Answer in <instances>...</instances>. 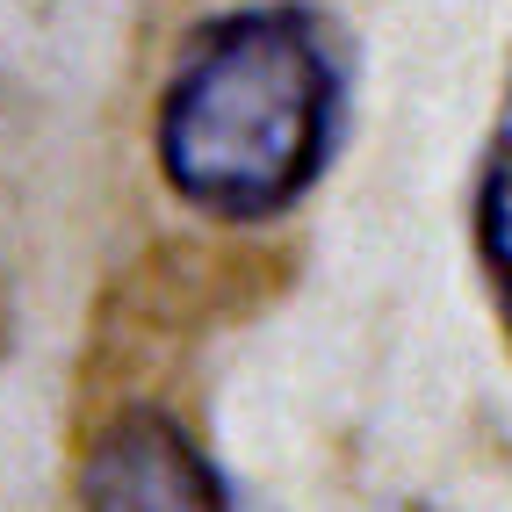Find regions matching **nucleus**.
<instances>
[{"label": "nucleus", "mask_w": 512, "mask_h": 512, "mask_svg": "<svg viewBox=\"0 0 512 512\" xmlns=\"http://www.w3.org/2000/svg\"><path fill=\"white\" fill-rule=\"evenodd\" d=\"M339 65L303 8H238L181 51L159 94V174L224 224L282 217L325 174Z\"/></svg>", "instance_id": "f257e3e1"}, {"label": "nucleus", "mask_w": 512, "mask_h": 512, "mask_svg": "<svg viewBox=\"0 0 512 512\" xmlns=\"http://www.w3.org/2000/svg\"><path fill=\"white\" fill-rule=\"evenodd\" d=\"M87 512H231L210 455L166 419V412H130L87 448L80 469Z\"/></svg>", "instance_id": "f03ea898"}, {"label": "nucleus", "mask_w": 512, "mask_h": 512, "mask_svg": "<svg viewBox=\"0 0 512 512\" xmlns=\"http://www.w3.org/2000/svg\"><path fill=\"white\" fill-rule=\"evenodd\" d=\"M476 246H484V267L512 311V130L491 145V166H484V188H476Z\"/></svg>", "instance_id": "7ed1b4c3"}, {"label": "nucleus", "mask_w": 512, "mask_h": 512, "mask_svg": "<svg viewBox=\"0 0 512 512\" xmlns=\"http://www.w3.org/2000/svg\"><path fill=\"white\" fill-rule=\"evenodd\" d=\"M397 512H426V505H397Z\"/></svg>", "instance_id": "20e7f679"}]
</instances>
